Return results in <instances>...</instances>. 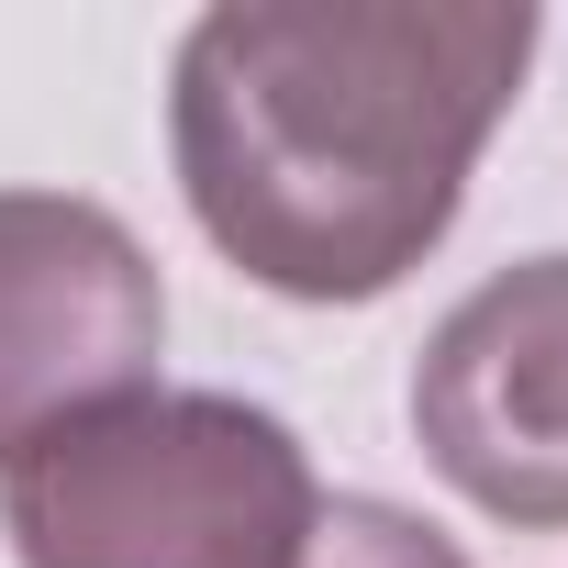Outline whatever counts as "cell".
I'll list each match as a JSON object with an SVG mask.
<instances>
[{"label": "cell", "instance_id": "obj_5", "mask_svg": "<svg viewBox=\"0 0 568 568\" xmlns=\"http://www.w3.org/2000/svg\"><path fill=\"white\" fill-rule=\"evenodd\" d=\"M302 568H468V557H457V535H435L402 501H324Z\"/></svg>", "mask_w": 568, "mask_h": 568}, {"label": "cell", "instance_id": "obj_1", "mask_svg": "<svg viewBox=\"0 0 568 568\" xmlns=\"http://www.w3.org/2000/svg\"><path fill=\"white\" fill-rule=\"evenodd\" d=\"M524 0H245L179 34L168 145L201 234L278 302H379L446 245L524 101Z\"/></svg>", "mask_w": 568, "mask_h": 568}, {"label": "cell", "instance_id": "obj_4", "mask_svg": "<svg viewBox=\"0 0 568 568\" xmlns=\"http://www.w3.org/2000/svg\"><path fill=\"white\" fill-rule=\"evenodd\" d=\"M413 435L490 524L568 535V256L490 267L424 335Z\"/></svg>", "mask_w": 568, "mask_h": 568}, {"label": "cell", "instance_id": "obj_3", "mask_svg": "<svg viewBox=\"0 0 568 568\" xmlns=\"http://www.w3.org/2000/svg\"><path fill=\"white\" fill-rule=\"evenodd\" d=\"M168 291L123 212L79 190H0V457L156 390Z\"/></svg>", "mask_w": 568, "mask_h": 568}, {"label": "cell", "instance_id": "obj_2", "mask_svg": "<svg viewBox=\"0 0 568 568\" xmlns=\"http://www.w3.org/2000/svg\"><path fill=\"white\" fill-rule=\"evenodd\" d=\"M302 435L234 390H134L0 457V535L23 568H302Z\"/></svg>", "mask_w": 568, "mask_h": 568}]
</instances>
